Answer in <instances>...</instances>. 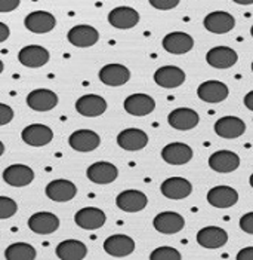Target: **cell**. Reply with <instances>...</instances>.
Wrapping results in <instances>:
<instances>
[{
	"instance_id": "obj_1",
	"label": "cell",
	"mask_w": 253,
	"mask_h": 260,
	"mask_svg": "<svg viewBox=\"0 0 253 260\" xmlns=\"http://www.w3.org/2000/svg\"><path fill=\"white\" fill-rule=\"evenodd\" d=\"M24 25L28 31L36 33V35H45L49 33L55 28L57 18L46 11H34L28 14L24 20Z\"/></svg>"
},
{
	"instance_id": "obj_2",
	"label": "cell",
	"mask_w": 253,
	"mask_h": 260,
	"mask_svg": "<svg viewBox=\"0 0 253 260\" xmlns=\"http://www.w3.org/2000/svg\"><path fill=\"white\" fill-rule=\"evenodd\" d=\"M21 139L25 144L33 147H41L49 144L54 139V133L48 125L43 123H31L25 126L21 133Z\"/></svg>"
},
{
	"instance_id": "obj_3",
	"label": "cell",
	"mask_w": 253,
	"mask_h": 260,
	"mask_svg": "<svg viewBox=\"0 0 253 260\" xmlns=\"http://www.w3.org/2000/svg\"><path fill=\"white\" fill-rule=\"evenodd\" d=\"M203 25L214 35H225L235 27V18L225 11H215L206 15Z\"/></svg>"
},
{
	"instance_id": "obj_4",
	"label": "cell",
	"mask_w": 253,
	"mask_h": 260,
	"mask_svg": "<svg viewBox=\"0 0 253 260\" xmlns=\"http://www.w3.org/2000/svg\"><path fill=\"white\" fill-rule=\"evenodd\" d=\"M74 221L78 228L86 229V231H97L99 228H102L107 221L105 213L97 208V207H85L81 210H78L74 216Z\"/></svg>"
},
{
	"instance_id": "obj_5",
	"label": "cell",
	"mask_w": 253,
	"mask_h": 260,
	"mask_svg": "<svg viewBox=\"0 0 253 260\" xmlns=\"http://www.w3.org/2000/svg\"><path fill=\"white\" fill-rule=\"evenodd\" d=\"M67 39L76 48H91L99 40V33L92 25L78 24L68 31Z\"/></svg>"
},
{
	"instance_id": "obj_6",
	"label": "cell",
	"mask_w": 253,
	"mask_h": 260,
	"mask_svg": "<svg viewBox=\"0 0 253 260\" xmlns=\"http://www.w3.org/2000/svg\"><path fill=\"white\" fill-rule=\"evenodd\" d=\"M160 192L167 200H184V198H188L193 193V184L187 179H182V177H171V179H167V180L161 183Z\"/></svg>"
},
{
	"instance_id": "obj_7",
	"label": "cell",
	"mask_w": 253,
	"mask_h": 260,
	"mask_svg": "<svg viewBox=\"0 0 253 260\" xmlns=\"http://www.w3.org/2000/svg\"><path fill=\"white\" fill-rule=\"evenodd\" d=\"M46 197L54 202H68L77 195V187L73 181L65 179L52 180L45 190Z\"/></svg>"
},
{
	"instance_id": "obj_8",
	"label": "cell",
	"mask_w": 253,
	"mask_h": 260,
	"mask_svg": "<svg viewBox=\"0 0 253 260\" xmlns=\"http://www.w3.org/2000/svg\"><path fill=\"white\" fill-rule=\"evenodd\" d=\"M228 94H230L228 86L219 80H206L197 88L198 99L206 101V103H212V104L227 100Z\"/></svg>"
},
{
	"instance_id": "obj_9",
	"label": "cell",
	"mask_w": 253,
	"mask_h": 260,
	"mask_svg": "<svg viewBox=\"0 0 253 260\" xmlns=\"http://www.w3.org/2000/svg\"><path fill=\"white\" fill-rule=\"evenodd\" d=\"M117 144L128 152L142 150L148 144V136L139 128H126L117 136Z\"/></svg>"
},
{
	"instance_id": "obj_10",
	"label": "cell",
	"mask_w": 253,
	"mask_h": 260,
	"mask_svg": "<svg viewBox=\"0 0 253 260\" xmlns=\"http://www.w3.org/2000/svg\"><path fill=\"white\" fill-rule=\"evenodd\" d=\"M68 144L76 152L88 153V152H94L99 147L101 137L92 129H77L70 136Z\"/></svg>"
},
{
	"instance_id": "obj_11",
	"label": "cell",
	"mask_w": 253,
	"mask_h": 260,
	"mask_svg": "<svg viewBox=\"0 0 253 260\" xmlns=\"http://www.w3.org/2000/svg\"><path fill=\"white\" fill-rule=\"evenodd\" d=\"M3 180L12 187H24L33 183L34 171L28 165L14 164V165H9L3 171Z\"/></svg>"
},
{
	"instance_id": "obj_12",
	"label": "cell",
	"mask_w": 253,
	"mask_h": 260,
	"mask_svg": "<svg viewBox=\"0 0 253 260\" xmlns=\"http://www.w3.org/2000/svg\"><path fill=\"white\" fill-rule=\"evenodd\" d=\"M104 250L113 257H126L135 251V241L128 235L116 234L104 241Z\"/></svg>"
},
{
	"instance_id": "obj_13",
	"label": "cell",
	"mask_w": 253,
	"mask_h": 260,
	"mask_svg": "<svg viewBox=\"0 0 253 260\" xmlns=\"http://www.w3.org/2000/svg\"><path fill=\"white\" fill-rule=\"evenodd\" d=\"M107 101L102 99L101 95L97 94H88L83 95L76 101V110L78 115L85 116V118H97L105 113L107 110Z\"/></svg>"
},
{
	"instance_id": "obj_14",
	"label": "cell",
	"mask_w": 253,
	"mask_h": 260,
	"mask_svg": "<svg viewBox=\"0 0 253 260\" xmlns=\"http://www.w3.org/2000/svg\"><path fill=\"white\" fill-rule=\"evenodd\" d=\"M153 224H154L157 232L164 234V235H174V234H178L184 229L185 220L179 213L163 211V213H158L154 217Z\"/></svg>"
},
{
	"instance_id": "obj_15",
	"label": "cell",
	"mask_w": 253,
	"mask_h": 260,
	"mask_svg": "<svg viewBox=\"0 0 253 260\" xmlns=\"http://www.w3.org/2000/svg\"><path fill=\"white\" fill-rule=\"evenodd\" d=\"M214 129L219 137L231 140V139H238L244 134L246 123L244 120L237 116H224L215 122Z\"/></svg>"
},
{
	"instance_id": "obj_16",
	"label": "cell",
	"mask_w": 253,
	"mask_h": 260,
	"mask_svg": "<svg viewBox=\"0 0 253 260\" xmlns=\"http://www.w3.org/2000/svg\"><path fill=\"white\" fill-rule=\"evenodd\" d=\"M193 156H194L193 149L185 143H171V144H166L161 150L163 160L166 164H171V165L188 164L193 159Z\"/></svg>"
},
{
	"instance_id": "obj_17",
	"label": "cell",
	"mask_w": 253,
	"mask_h": 260,
	"mask_svg": "<svg viewBox=\"0 0 253 260\" xmlns=\"http://www.w3.org/2000/svg\"><path fill=\"white\" fill-rule=\"evenodd\" d=\"M163 48L175 55H182L190 52L194 48V39L184 31H172L169 35H166L161 42Z\"/></svg>"
},
{
	"instance_id": "obj_18",
	"label": "cell",
	"mask_w": 253,
	"mask_h": 260,
	"mask_svg": "<svg viewBox=\"0 0 253 260\" xmlns=\"http://www.w3.org/2000/svg\"><path fill=\"white\" fill-rule=\"evenodd\" d=\"M228 242V234L218 226H207L197 232V244L203 248L216 250Z\"/></svg>"
},
{
	"instance_id": "obj_19",
	"label": "cell",
	"mask_w": 253,
	"mask_h": 260,
	"mask_svg": "<svg viewBox=\"0 0 253 260\" xmlns=\"http://www.w3.org/2000/svg\"><path fill=\"white\" fill-rule=\"evenodd\" d=\"M18 61L28 69H39L48 64L49 51L40 45H28L18 52Z\"/></svg>"
},
{
	"instance_id": "obj_20",
	"label": "cell",
	"mask_w": 253,
	"mask_h": 260,
	"mask_svg": "<svg viewBox=\"0 0 253 260\" xmlns=\"http://www.w3.org/2000/svg\"><path fill=\"white\" fill-rule=\"evenodd\" d=\"M131 79V70L123 64H107L99 70V80L107 86H121Z\"/></svg>"
},
{
	"instance_id": "obj_21",
	"label": "cell",
	"mask_w": 253,
	"mask_h": 260,
	"mask_svg": "<svg viewBox=\"0 0 253 260\" xmlns=\"http://www.w3.org/2000/svg\"><path fill=\"white\" fill-rule=\"evenodd\" d=\"M123 107L132 116H147L154 112L156 101L147 94H132L124 100Z\"/></svg>"
},
{
	"instance_id": "obj_22",
	"label": "cell",
	"mask_w": 253,
	"mask_h": 260,
	"mask_svg": "<svg viewBox=\"0 0 253 260\" xmlns=\"http://www.w3.org/2000/svg\"><path fill=\"white\" fill-rule=\"evenodd\" d=\"M148 204V198L144 192L139 190H123L116 198V205L124 213L142 211Z\"/></svg>"
},
{
	"instance_id": "obj_23",
	"label": "cell",
	"mask_w": 253,
	"mask_h": 260,
	"mask_svg": "<svg viewBox=\"0 0 253 260\" xmlns=\"http://www.w3.org/2000/svg\"><path fill=\"white\" fill-rule=\"evenodd\" d=\"M198 113L188 109V107H179L175 109L169 113L167 116V122L172 128H175L178 131H190L198 125Z\"/></svg>"
},
{
	"instance_id": "obj_24",
	"label": "cell",
	"mask_w": 253,
	"mask_h": 260,
	"mask_svg": "<svg viewBox=\"0 0 253 260\" xmlns=\"http://www.w3.org/2000/svg\"><path fill=\"white\" fill-rule=\"evenodd\" d=\"M27 104L30 109L36 112H49L57 107L58 104V95L51 89H34L27 95Z\"/></svg>"
},
{
	"instance_id": "obj_25",
	"label": "cell",
	"mask_w": 253,
	"mask_h": 260,
	"mask_svg": "<svg viewBox=\"0 0 253 260\" xmlns=\"http://www.w3.org/2000/svg\"><path fill=\"white\" fill-rule=\"evenodd\" d=\"M88 179L97 184H110L116 180L118 176V170L114 164L111 162H105V160H99L92 164L88 171H86Z\"/></svg>"
},
{
	"instance_id": "obj_26",
	"label": "cell",
	"mask_w": 253,
	"mask_h": 260,
	"mask_svg": "<svg viewBox=\"0 0 253 260\" xmlns=\"http://www.w3.org/2000/svg\"><path fill=\"white\" fill-rule=\"evenodd\" d=\"M28 228L34 234L49 235V234H54L59 228V219L58 216H55L54 213L39 211V213H34L28 219Z\"/></svg>"
},
{
	"instance_id": "obj_27",
	"label": "cell",
	"mask_w": 253,
	"mask_h": 260,
	"mask_svg": "<svg viewBox=\"0 0 253 260\" xmlns=\"http://www.w3.org/2000/svg\"><path fill=\"white\" fill-rule=\"evenodd\" d=\"M185 73L182 69L176 67V66H163L160 69H157L154 73V82L161 88H178L185 82Z\"/></svg>"
},
{
	"instance_id": "obj_28",
	"label": "cell",
	"mask_w": 253,
	"mask_h": 260,
	"mask_svg": "<svg viewBox=\"0 0 253 260\" xmlns=\"http://www.w3.org/2000/svg\"><path fill=\"white\" fill-rule=\"evenodd\" d=\"M108 22L120 30L134 28L139 22V14L131 6H118L108 14Z\"/></svg>"
},
{
	"instance_id": "obj_29",
	"label": "cell",
	"mask_w": 253,
	"mask_h": 260,
	"mask_svg": "<svg viewBox=\"0 0 253 260\" xmlns=\"http://www.w3.org/2000/svg\"><path fill=\"white\" fill-rule=\"evenodd\" d=\"M206 61L210 67L224 70L233 67L238 61V55L234 49L228 46H215L206 54Z\"/></svg>"
},
{
	"instance_id": "obj_30",
	"label": "cell",
	"mask_w": 253,
	"mask_h": 260,
	"mask_svg": "<svg viewBox=\"0 0 253 260\" xmlns=\"http://www.w3.org/2000/svg\"><path fill=\"white\" fill-rule=\"evenodd\" d=\"M209 167L216 173H233L240 167V158L231 150H218L210 155Z\"/></svg>"
},
{
	"instance_id": "obj_31",
	"label": "cell",
	"mask_w": 253,
	"mask_h": 260,
	"mask_svg": "<svg viewBox=\"0 0 253 260\" xmlns=\"http://www.w3.org/2000/svg\"><path fill=\"white\" fill-rule=\"evenodd\" d=\"M237 201L238 193L231 186H215L207 192V202L215 208H230Z\"/></svg>"
},
{
	"instance_id": "obj_32",
	"label": "cell",
	"mask_w": 253,
	"mask_h": 260,
	"mask_svg": "<svg viewBox=\"0 0 253 260\" xmlns=\"http://www.w3.org/2000/svg\"><path fill=\"white\" fill-rule=\"evenodd\" d=\"M57 256L61 260H81L88 254V247L77 240H65L57 245Z\"/></svg>"
},
{
	"instance_id": "obj_33",
	"label": "cell",
	"mask_w": 253,
	"mask_h": 260,
	"mask_svg": "<svg viewBox=\"0 0 253 260\" xmlns=\"http://www.w3.org/2000/svg\"><path fill=\"white\" fill-rule=\"evenodd\" d=\"M36 256H37L36 248L27 242L11 244L5 251V257L8 260H33L36 259Z\"/></svg>"
},
{
	"instance_id": "obj_34",
	"label": "cell",
	"mask_w": 253,
	"mask_h": 260,
	"mask_svg": "<svg viewBox=\"0 0 253 260\" xmlns=\"http://www.w3.org/2000/svg\"><path fill=\"white\" fill-rule=\"evenodd\" d=\"M150 259L151 260H181L182 259V256H181V253L174 248V247H166V245H163V247H158L156 248L151 254H150Z\"/></svg>"
},
{
	"instance_id": "obj_35",
	"label": "cell",
	"mask_w": 253,
	"mask_h": 260,
	"mask_svg": "<svg viewBox=\"0 0 253 260\" xmlns=\"http://www.w3.org/2000/svg\"><path fill=\"white\" fill-rule=\"evenodd\" d=\"M17 211H18V205L15 201L8 197H0V220L15 216Z\"/></svg>"
},
{
	"instance_id": "obj_36",
	"label": "cell",
	"mask_w": 253,
	"mask_h": 260,
	"mask_svg": "<svg viewBox=\"0 0 253 260\" xmlns=\"http://www.w3.org/2000/svg\"><path fill=\"white\" fill-rule=\"evenodd\" d=\"M150 5L158 11H171L179 5L181 0H148Z\"/></svg>"
},
{
	"instance_id": "obj_37",
	"label": "cell",
	"mask_w": 253,
	"mask_h": 260,
	"mask_svg": "<svg viewBox=\"0 0 253 260\" xmlns=\"http://www.w3.org/2000/svg\"><path fill=\"white\" fill-rule=\"evenodd\" d=\"M12 119H14V109L8 104L0 103V126L8 125Z\"/></svg>"
},
{
	"instance_id": "obj_38",
	"label": "cell",
	"mask_w": 253,
	"mask_h": 260,
	"mask_svg": "<svg viewBox=\"0 0 253 260\" xmlns=\"http://www.w3.org/2000/svg\"><path fill=\"white\" fill-rule=\"evenodd\" d=\"M240 228L243 232L249 234V235H253V211L244 214L241 219H240Z\"/></svg>"
},
{
	"instance_id": "obj_39",
	"label": "cell",
	"mask_w": 253,
	"mask_h": 260,
	"mask_svg": "<svg viewBox=\"0 0 253 260\" xmlns=\"http://www.w3.org/2000/svg\"><path fill=\"white\" fill-rule=\"evenodd\" d=\"M21 0H0V14L12 12L20 6Z\"/></svg>"
},
{
	"instance_id": "obj_40",
	"label": "cell",
	"mask_w": 253,
	"mask_h": 260,
	"mask_svg": "<svg viewBox=\"0 0 253 260\" xmlns=\"http://www.w3.org/2000/svg\"><path fill=\"white\" fill-rule=\"evenodd\" d=\"M237 260H253V247L241 248L237 254Z\"/></svg>"
},
{
	"instance_id": "obj_41",
	"label": "cell",
	"mask_w": 253,
	"mask_h": 260,
	"mask_svg": "<svg viewBox=\"0 0 253 260\" xmlns=\"http://www.w3.org/2000/svg\"><path fill=\"white\" fill-rule=\"evenodd\" d=\"M9 35H11L9 27H8L5 22H0V43L9 39Z\"/></svg>"
},
{
	"instance_id": "obj_42",
	"label": "cell",
	"mask_w": 253,
	"mask_h": 260,
	"mask_svg": "<svg viewBox=\"0 0 253 260\" xmlns=\"http://www.w3.org/2000/svg\"><path fill=\"white\" fill-rule=\"evenodd\" d=\"M244 106H246L249 110H252L253 112V91L246 94V97H244Z\"/></svg>"
},
{
	"instance_id": "obj_43",
	"label": "cell",
	"mask_w": 253,
	"mask_h": 260,
	"mask_svg": "<svg viewBox=\"0 0 253 260\" xmlns=\"http://www.w3.org/2000/svg\"><path fill=\"white\" fill-rule=\"evenodd\" d=\"M237 5H253V0H233Z\"/></svg>"
},
{
	"instance_id": "obj_44",
	"label": "cell",
	"mask_w": 253,
	"mask_h": 260,
	"mask_svg": "<svg viewBox=\"0 0 253 260\" xmlns=\"http://www.w3.org/2000/svg\"><path fill=\"white\" fill-rule=\"evenodd\" d=\"M3 152H5V144H3V143L0 141V156L3 155Z\"/></svg>"
},
{
	"instance_id": "obj_45",
	"label": "cell",
	"mask_w": 253,
	"mask_h": 260,
	"mask_svg": "<svg viewBox=\"0 0 253 260\" xmlns=\"http://www.w3.org/2000/svg\"><path fill=\"white\" fill-rule=\"evenodd\" d=\"M3 69H5V66H3V61L0 60V73L3 72Z\"/></svg>"
},
{
	"instance_id": "obj_46",
	"label": "cell",
	"mask_w": 253,
	"mask_h": 260,
	"mask_svg": "<svg viewBox=\"0 0 253 260\" xmlns=\"http://www.w3.org/2000/svg\"><path fill=\"white\" fill-rule=\"evenodd\" d=\"M249 183H250V186H252V187H253V174H252V176H250V179H249Z\"/></svg>"
},
{
	"instance_id": "obj_47",
	"label": "cell",
	"mask_w": 253,
	"mask_h": 260,
	"mask_svg": "<svg viewBox=\"0 0 253 260\" xmlns=\"http://www.w3.org/2000/svg\"><path fill=\"white\" fill-rule=\"evenodd\" d=\"M250 35H252V38H253V25L250 27Z\"/></svg>"
},
{
	"instance_id": "obj_48",
	"label": "cell",
	"mask_w": 253,
	"mask_h": 260,
	"mask_svg": "<svg viewBox=\"0 0 253 260\" xmlns=\"http://www.w3.org/2000/svg\"><path fill=\"white\" fill-rule=\"evenodd\" d=\"M252 70H253V61H252Z\"/></svg>"
}]
</instances>
